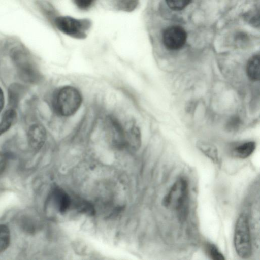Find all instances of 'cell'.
Instances as JSON below:
<instances>
[{"label":"cell","instance_id":"obj_1","mask_svg":"<svg viewBox=\"0 0 260 260\" xmlns=\"http://www.w3.org/2000/svg\"><path fill=\"white\" fill-rule=\"evenodd\" d=\"M162 204L173 209L180 221L186 219L189 212V189L185 179L180 178L173 184L164 197Z\"/></svg>","mask_w":260,"mask_h":260},{"label":"cell","instance_id":"obj_2","mask_svg":"<svg viewBox=\"0 0 260 260\" xmlns=\"http://www.w3.org/2000/svg\"><path fill=\"white\" fill-rule=\"evenodd\" d=\"M82 96L74 87L67 86L60 88L54 99V108L56 113L68 117L74 114L82 103Z\"/></svg>","mask_w":260,"mask_h":260},{"label":"cell","instance_id":"obj_3","mask_svg":"<svg viewBox=\"0 0 260 260\" xmlns=\"http://www.w3.org/2000/svg\"><path fill=\"white\" fill-rule=\"evenodd\" d=\"M235 250L239 257L243 259L250 257L252 254V243L248 219L245 214L237 218L234 235Z\"/></svg>","mask_w":260,"mask_h":260},{"label":"cell","instance_id":"obj_4","mask_svg":"<svg viewBox=\"0 0 260 260\" xmlns=\"http://www.w3.org/2000/svg\"><path fill=\"white\" fill-rule=\"evenodd\" d=\"M105 124L106 133L113 146L119 150H128L130 124L123 125L111 116L107 118Z\"/></svg>","mask_w":260,"mask_h":260},{"label":"cell","instance_id":"obj_5","mask_svg":"<svg viewBox=\"0 0 260 260\" xmlns=\"http://www.w3.org/2000/svg\"><path fill=\"white\" fill-rule=\"evenodd\" d=\"M49 199L56 211L61 215L74 210L75 197H72L61 188H54Z\"/></svg>","mask_w":260,"mask_h":260},{"label":"cell","instance_id":"obj_6","mask_svg":"<svg viewBox=\"0 0 260 260\" xmlns=\"http://www.w3.org/2000/svg\"><path fill=\"white\" fill-rule=\"evenodd\" d=\"M55 24L62 32L73 37H80L87 28L85 21L70 16H58L55 19Z\"/></svg>","mask_w":260,"mask_h":260},{"label":"cell","instance_id":"obj_7","mask_svg":"<svg viewBox=\"0 0 260 260\" xmlns=\"http://www.w3.org/2000/svg\"><path fill=\"white\" fill-rule=\"evenodd\" d=\"M187 35L184 29L179 26L168 27L162 36L165 46L169 49L174 50L182 48L185 44Z\"/></svg>","mask_w":260,"mask_h":260},{"label":"cell","instance_id":"obj_8","mask_svg":"<svg viewBox=\"0 0 260 260\" xmlns=\"http://www.w3.org/2000/svg\"><path fill=\"white\" fill-rule=\"evenodd\" d=\"M46 138L45 128L41 124L32 125L27 133V140L29 146L35 150H38L43 146Z\"/></svg>","mask_w":260,"mask_h":260},{"label":"cell","instance_id":"obj_9","mask_svg":"<svg viewBox=\"0 0 260 260\" xmlns=\"http://www.w3.org/2000/svg\"><path fill=\"white\" fill-rule=\"evenodd\" d=\"M256 144L253 141H247L236 146L232 151L236 157L244 159L250 156L255 149Z\"/></svg>","mask_w":260,"mask_h":260},{"label":"cell","instance_id":"obj_10","mask_svg":"<svg viewBox=\"0 0 260 260\" xmlns=\"http://www.w3.org/2000/svg\"><path fill=\"white\" fill-rule=\"evenodd\" d=\"M197 146L202 153L214 164L217 165L219 164L218 150L214 145L205 141H199L197 144Z\"/></svg>","mask_w":260,"mask_h":260},{"label":"cell","instance_id":"obj_11","mask_svg":"<svg viewBox=\"0 0 260 260\" xmlns=\"http://www.w3.org/2000/svg\"><path fill=\"white\" fill-rule=\"evenodd\" d=\"M246 73L248 77L252 81L259 80V55H255L247 62Z\"/></svg>","mask_w":260,"mask_h":260},{"label":"cell","instance_id":"obj_12","mask_svg":"<svg viewBox=\"0 0 260 260\" xmlns=\"http://www.w3.org/2000/svg\"><path fill=\"white\" fill-rule=\"evenodd\" d=\"M15 116V111L12 109L5 111L0 122V136L10 128Z\"/></svg>","mask_w":260,"mask_h":260},{"label":"cell","instance_id":"obj_13","mask_svg":"<svg viewBox=\"0 0 260 260\" xmlns=\"http://www.w3.org/2000/svg\"><path fill=\"white\" fill-rule=\"evenodd\" d=\"M10 240L9 229L4 224H0V253L8 247Z\"/></svg>","mask_w":260,"mask_h":260},{"label":"cell","instance_id":"obj_14","mask_svg":"<svg viewBox=\"0 0 260 260\" xmlns=\"http://www.w3.org/2000/svg\"><path fill=\"white\" fill-rule=\"evenodd\" d=\"M205 251L208 256L213 260H224V255L213 244L207 243L205 245Z\"/></svg>","mask_w":260,"mask_h":260},{"label":"cell","instance_id":"obj_15","mask_svg":"<svg viewBox=\"0 0 260 260\" xmlns=\"http://www.w3.org/2000/svg\"><path fill=\"white\" fill-rule=\"evenodd\" d=\"M168 6L174 10H181L185 8L190 0H166Z\"/></svg>","mask_w":260,"mask_h":260},{"label":"cell","instance_id":"obj_16","mask_svg":"<svg viewBox=\"0 0 260 260\" xmlns=\"http://www.w3.org/2000/svg\"><path fill=\"white\" fill-rule=\"evenodd\" d=\"M241 120L238 116L231 117L226 124V128L230 131H236L241 124Z\"/></svg>","mask_w":260,"mask_h":260},{"label":"cell","instance_id":"obj_17","mask_svg":"<svg viewBox=\"0 0 260 260\" xmlns=\"http://www.w3.org/2000/svg\"><path fill=\"white\" fill-rule=\"evenodd\" d=\"M74 1L79 8L85 10L91 5L93 0H74Z\"/></svg>","mask_w":260,"mask_h":260},{"label":"cell","instance_id":"obj_18","mask_svg":"<svg viewBox=\"0 0 260 260\" xmlns=\"http://www.w3.org/2000/svg\"><path fill=\"white\" fill-rule=\"evenodd\" d=\"M7 157L6 155L0 152V174L5 170L7 165Z\"/></svg>","mask_w":260,"mask_h":260},{"label":"cell","instance_id":"obj_19","mask_svg":"<svg viewBox=\"0 0 260 260\" xmlns=\"http://www.w3.org/2000/svg\"><path fill=\"white\" fill-rule=\"evenodd\" d=\"M4 105V96L2 89L0 87V112L3 109Z\"/></svg>","mask_w":260,"mask_h":260}]
</instances>
